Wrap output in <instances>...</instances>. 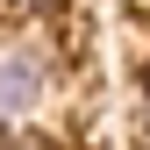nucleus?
Returning <instances> with one entry per match:
<instances>
[{"instance_id":"obj_1","label":"nucleus","mask_w":150,"mask_h":150,"mask_svg":"<svg viewBox=\"0 0 150 150\" xmlns=\"http://www.w3.org/2000/svg\"><path fill=\"white\" fill-rule=\"evenodd\" d=\"M43 100H50V57L36 43H0V129L36 122Z\"/></svg>"},{"instance_id":"obj_2","label":"nucleus","mask_w":150,"mask_h":150,"mask_svg":"<svg viewBox=\"0 0 150 150\" xmlns=\"http://www.w3.org/2000/svg\"><path fill=\"white\" fill-rule=\"evenodd\" d=\"M0 150H64L57 136H43V129H7V143Z\"/></svg>"},{"instance_id":"obj_3","label":"nucleus","mask_w":150,"mask_h":150,"mask_svg":"<svg viewBox=\"0 0 150 150\" xmlns=\"http://www.w3.org/2000/svg\"><path fill=\"white\" fill-rule=\"evenodd\" d=\"M0 7H14V14H43V7H57V0H0Z\"/></svg>"},{"instance_id":"obj_4","label":"nucleus","mask_w":150,"mask_h":150,"mask_svg":"<svg viewBox=\"0 0 150 150\" xmlns=\"http://www.w3.org/2000/svg\"><path fill=\"white\" fill-rule=\"evenodd\" d=\"M136 150H150V100H143V122H136Z\"/></svg>"}]
</instances>
